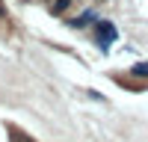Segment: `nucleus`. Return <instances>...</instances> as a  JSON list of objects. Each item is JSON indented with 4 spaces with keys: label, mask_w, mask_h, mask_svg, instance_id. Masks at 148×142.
Masks as SVG:
<instances>
[{
    "label": "nucleus",
    "mask_w": 148,
    "mask_h": 142,
    "mask_svg": "<svg viewBox=\"0 0 148 142\" xmlns=\"http://www.w3.org/2000/svg\"><path fill=\"white\" fill-rule=\"evenodd\" d=\"M113 42H116V27L110 21H101L98 24V44H101V51H107Z\"/></svg>",
    "instance_id": "obj_1"
},
{
    "label": "nucleus",
    "mask_w": 148,
    "mask_h": 142,
    "mask_svg": "<svg viewBox=\"0 0 148 142\" xmlns=\"http://www.w3.org/2000/svg\"><path fill=\"white\" fill-rule=\"evenodd\" d=\"M92 18H95V12H83V15H80L77 21H74V27H86V24H89Z\"/></svg>",
    "instance_id": "obj_2"
},
{
    "label": "nucleus",
    "mask_w": 148,
    "mask_h": 142,
    "mask_svg": "<svg viewBox=\"0 0 148 142\" xmlns=\"http://www.w3.org/2000/svg\"><path fill=\"white\" fill-rule=\"evenodd\" d=\"M133 74H136V77H148V62H139V65H133Z\"/></svg>",
    "instance_id": "obj_3"
},
{
    "label": "nucleus",
    "mask_w": 148,
    "mask_h": 142,
    "mask_svg": "<svg viewBox=\"0 0 148 142\" xmlns=\"http://www.w3.org/2000/svg\"><path fill=\"white\" fill-rule=\"evenodd\" d=\"M68 3H71V0H56V12H59V9H65Z\"/></svg>",
    "instance_id": "obj_4"
}]
</instances>
